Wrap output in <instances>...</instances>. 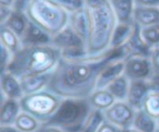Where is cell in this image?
<instances>
[{
    "label": "cell",
    "instance_id": "30",
    "mask_svg": "<svg viewBox=\"0 0 159 132\" xmlns=\"http://www.w3.org/2000/svg\"><path fill=\"white\" fill-rule=\"evenodd\" d=\"M150 59H151V63H152V68H153L152 79H159V46L153 48Z\"/></svg>",
    "mask_w": 159,
    "mask_h": 132
},
{
    "label": "cell",
    "instance_id": "31",
    "mask_svg": "<svg viewBox=\"0 0 159 132\" xmlns=\"http://www.w3.org/2000/svg\"><path fill=\"white\" fill-rule=\"evenodd\" d=\"M13 53L1 45V74L5 73L12 60Z\"/></svg>",
    "mask_w": 159,
    "mask_h": 132
},
{
    "label": "cell",
    "instance_id": "5",
    "mask_svg": "<svg viewBox=\"0 0 159 132\" xmlns=\"http://www.w3.org/2000/svg\"><path fill=\"white\" fill-rule=\"evenodd\" d=\"M93 111L89 99H63L57 112L45 124L61 128L65 132H81Z\"/></svg>",
    "mask_w": 159,
    "mask_h": 132
},
{
    "label": "cell",
    "instance_id": "1",
    "mask_svg": "<svg viewBox=\"0 0 159 132\" xmlns=\"http://www.w3.org/2000/svg\"><path fill=\"white\" fill-rule=\"evenodd\" d=\"M128 46L109 48L97 54H85L76 58H61L51 75L47 89L62 99H89L96 90L98 77L102 69L113 60L127 59L130 55Z\"/></svg>",
    "mask_w": 159,
    "mask_h": 132
},
{
    "label": "cell",
    "instance_id": "40",
    "mask_svg": "<svg viewBox=\"0 0 159 132\" xmlns=\"http://www.w3.org/2000/svg\"><path fill=\"white\" fill-rule=\"evenodd\" d=\"M156 132H159V127L157 128V131H156Z\"/></svg>",
    "mask_w": 159,
    "mask_h": 132
},
{
    "label": "cell",
    "instance_id": "22",
    "mask_svg": "<svg viewBox=\"0 0 159 132\" xmlns=\"http://www.w3.org/2000/svg\"><path fill=\"white\" fill-rule=\"evenodd\" d=\"M3 25H6L7 28H9L20 39L27 29L28 19L23 12L13 10L7 22Z\"/></svg>",
    "mask_w": 159,
    "mask_h": 132
},
{
    "label": "cell",
    "instance_id": "7",
    "mask_svg": "<svg viewBox=\"0 0 159 132\" xmlns=\"http://www.w3.org/2000/svg\"><path fill=\"white\" fill-rule=\"evenodd\" d=\"M124 75L130 80H151L153 68L150 56L141 53H131L125 60Z\"/></svg>",
    "mask_w": 159,
    "mask_h": 132
},
{
    "label": "cell",
    "instance_id": "29",
    "mask_svg": "<svg viewBox=\"0 0 159 132\" xmlns=\"http://www.w3.org/2000/svg\"><path fill=\"white\" fill-rule=\"evenodd\" d=\"M56 1L70 14L85 7L84 0H56Z\"/></svg>",
    "mask_w": 159,
    "mask_h": 132
},
{
    "label": "cell",
    "instance_id": "38",
    "mask_svg": "<svg viewBox=\"0 0 159 132\" xmlns=\"http://www.w3.org/2000/svg\"><path fill=\"white\" fill-rule=\"evenodd\" d=\"M13 4H14V0H0V6L12 7Z\"/></svg>",
    "mask_w": 159,
    "mask_h": 132
},
{
    "label": "cell",
    "instance_id": "3",
    "mask_svg": "<svg viewBox=\"0 0 159 132\" xmlns=\"http://www.w3.org/2000/svg\"><path fill=\"white\" fill-rule=\"evenodd\" d=\"M61 58V49L48 45L20 47L13 54L6 72L20 78L24 75L50 74Z\"/></svg>",
    "mask_w": 159,
    "mask_h": 132
},
{
    "label": "cell",
    "instance_id": "28",
    "mask_svg": "<svg viewBox=\"0 0 159 132\" xmlns=\"http://www.w3.org/2000/svg\"><path fill=\"white\" fill-rule=\"evenodd\" d=\"M104 120L103 113L100 110L93 109L81 132H98Z\"/></svg>",
    "mask_w": 159,
    "mask_h": 132
},
{
    "label": "cell",
    "instance_id": "17",
    "mask_svg": "<svg viewBox=\"0 0 159 132\" xmlns=\"http://www.w3.org/2000/svg\"><path fill=\"white\" fill-rule=\"evenodd\" d=\"M151 89L146 95L142 109L150 116L159 120V79H151Z\"/></svg>",
    "mask_w": 159,
    "mask_h": 132
},
{
    "label": "cell",
    "instance_id": "25",
    "mask_svg": "<svg viewBox=\"0 0 159 132\" xmlns=\"http://www.w3.org/2000/svg\"><path fill=\"white\" fill-rule=\"evenodd\" d=\"M41 125L35 117L22 111L19 114L14 123V127L20 132H36Z\"/></svg>",
    "mask_w": 159,
    "mask_h": 132
},
{
    "label": "cell",
    "instance_id": "34",
    "mask_svg": "<svg viewBox=\"0 0 159 132\" xmlns=\"http://www.w3.org/2000/svg\"><path fill=\"white\" fill-rule=\"evenodd\" d=\"M135 6L159 7V0H134Z\"/></svg>",
    "mask_w": 159,
    "mask_h": 132
},
{
    "label": "cell",
    "instance_id": "20",
    "mask_svg": "<svg viewBox=\"0 0 159 132\" xmlns=\"http://www.w3.org/2000/svg\"><path fill=\"white\" fill-rule=\"evenodd\" d=\"M69 24L86 43L89 34V22L85 7L70 14Z\"/></svg>",
    "mask_w": 159,
    "mask_h": 132
},
{
    "label": "cell",
    "instance_id": "15",
    "mask_svg": "<svg viewBox=\"0 0 159 132\" xmlns=\"http://www.w3.org/2000/svg\"><path fill=\"white\" fill-rule=\"evenodd\" d=\"M136 27L137 23L133 20L129 22L117 23L116 30L114 32L110 48L116 49L126 46L131 38L132 34H134Z\"/></svg>",
    "mask_w": 159,
    "mask_h": 132
},
{
    "label": "cell",
    "instance_id": "19",
    "mask_svg": "<svg viewBox=\"0 0 159 132\" xmlns=\"http://www.w3.org/2000/svg\"><path fill=\"white\" fill-rule=\"evenodd\" d=\"M89 102L93 109L103 112L113 106L116 102V100L110 91L104 89L95 90L89 96Z\"/></svg>",
    "mask_w": 159,
    "mask_h": 132
},
{
    "label": "cell",
    "instance_id": "26",
    "mask_svg": "<svg viewBox=\"0 0 159 132\" xmlns=\"http://www.w3.org/2000/svg\"><path fill=\"white\" fill-rule=\"evenodd\" d=\"M0 41L1 45L7 48L13 54L20 48V38L6 25H0Z\"/></svg>",
    "mask_w": 159,
    "mask_h": 132
},
{
    "label": "cell",
    "instance_id": "6",
    "mask_svg": "<svg viewBox=\"0 0 159 132\" xmlns=\"http://www.w3.org/2000/svg\"><path fill=\"white\" fill-rule=\"evenodd\" d=\"M63 99L48 89L24 95L20 100V109L35 117L42 125L47 123L59 109Z\"/></svg>",
    "mask_w": 159,
    "mask_h": 132
},
{
    "label": "cell",
    "instance_id": "24",
    "mask_svg": "<svg viewBox=\"0 0 159 132\" xmlns=\"http://www.w3.org/2000/svg\"><path fill=\"white\" fill-rule=\"evenodd\" d=\"M129 85H130V80L125 75H122L121 76L114 80L106 88V89L113 94L116 100L126 102L129 94Z\"/></svg>",
    "mask_w": 159,
    "mask_h": 132
},
{
    "label": "cell",
    "instance_id": "16",
    "mask_svg": "<svg viewBox=\"0 0 159 132\" xmlns=\"http://www.w3.org/2000/svg\"><path fill=\"white\" fill-rule=\"evenodd\" d=\"M21 112L20 101L2 98L0 109V126H14L15 120Z\"/></svg>",
    "mask_w": 159,
    "mask_h": 132
},
{
    "label": "cell",
    "instance_id": "32",
    "mask_svg": "<svg viewBox=\"0 0 159 132\" xmlns=\"http://www.w3.org/2000/svg\"><path fill=\"white\" fill-rule=\"evenodd\" d=\"M12 12H13L12 7L0 6V25H3L7 22Z\"/></svg>",
    "mask_w": 159,
    "mask_h": 132
},
{
    "label": "cell",
    "instance_id": "11",
    "mask_svg": "<svg viewBox=\"0 0 159 132\" xmlns=\"http://www.w3.org/2000/svg\"><path fill=\"white\" fill-rule=\"evenodd\" d=\"M151 89L150 80L130 81L129 94L126 102L136 111L141 110L143 101Z\"/></svg>",
    "mask_w": 159,
    "mask_h": 132
},
{
    "label": "cell",
    "instance_id": "33",
    "mask_svg": "<svg viewBox=\"0 0 159 132\" xmlns=\"http://www.w3.org/2000/svg\"><path fill=\"white\" fill-rule=\"evenodd\" d=\"M98 132H121V129L113 125L112 123L104 120V122L100 127Z\"/></svg>",
    "mask_w": 159,
    "mask_h": 132
},
{
    "label": "cell",
    "instance_id": "4",
    "mask_svg": "<svg viewBox=\"0 0 159 132\" xmlns=\"http://www.w3.org/2000/svg\"><path fill=\"white\" fill-rule=\"evenodd\" d=\"M23 13L50 37L65 28L70 20V13L56 0H29Z\"/></svg>",
    "mask_w": 159,
    "mask_h": 132
},
{
    "label": "cell",
    "instance_id": "21",
    "mask_svg": "<svg viewBox=\"0 0 159 132\" xmlns=\"http://www.w3.org/2000/svg\"><path fill=\"white\" fill-rule=\"evenodd\" d=\"M111 3L118 23L129 22L133 20L134 0H111Z\"/></svg>",
    "mask_w": 159,
    "mask_h": 132
},
{
    "label": "cell",
    "instance_id": "41",
    "mask_svg": "<svg viewBox=\"0 0 159 132\" xmlns=\"http://www.w3.org/2000/svg\"><path fill=\"white\" fill-rule=\"evenodd\" d=\"M157 124H158V127H159V120H157Z\"/></svg>",
    "mask_w": 159,
    "mask_h": 132
},
{
    "label": "cell",
    "instance_id": "8",
    "mask_svg": "<svg viewBox=\"0 0 159 132\" xmlns=\"http://www.w3.org/2000/svg\"><path fill=\"white\" fill-rule=\"evenodd\" d=\"M136 112L127 102L117 101L113 106L102 113L106 121L122 130L132 126Z\"/></svg>",
    "mask_w": 159,
    "mask_h": 132
},
{
    "label": "cell",
    "instance_id": "13",
    "mask_svg": "<svg viewBox=\"0 0 159 132\" xmlns=\"http://www.w3.org/2000/svg\"><path fill=\"white\" fill-rule=\"evenodd\" d=\"M1 92L2 98L20 101L23 96V91L18 77L8 72L1 74Z\"/></svg>",
    "mask_w": 159,
    "mask_h": 132
},
{
    "label": "cell",
    "instance_id": "27",
    "mask_svg": "<svg viewBox=\"0 0 159 132\" xmlns=\"http://www.w3.org/2000/svg\"><path fill=\"white\" fill-rule=\"evenodd\" d=\"M141 35L143 41L152 48L159 46V23L141 27Z\"/></svg>",
    "mask_w": 159,
    "mask_h": 132
},
{
    "label": "cell",
    "instance_id": "18",
    "mask_svg": "<svg viewBox=\"0 0 159 132\" xmlns=\"http://www.w3.org/2000/svg\"><path fill=\"white\" fill-rule=\"evenodd\" d=\"M132 19L141 27L158 24L159 7L135 6Z\"/></svg>",
    "mask_w": 159,
    "mask_h": 132
},
{
    "label": "cell",
    "instance_id": "10",
    "mask_svg": "<svg viewBox=\"0 0 159 132\" xmlns=\"http://www.w3.org/2000/svg\"><path fill=\"white\" fill-rule=\"evenodd\" d=\"M125 59H116L111 61L101 72L97 80V89H106L114 80L124 75Z\"/></svg>",
    "mask_w": 159,
    "mask_h": 132
},
{
    "label": "cell",
    "instance_id": "14",
    "mask_svg": "<svg viewBox=\"0 0 159 132\" xmlns=\"http://www.w3.org/2000/svg\"><path fill=\"white\" fill-rule=\"evenodd\" d=\"M50 74H44V75H24L19 78L23 94H33L38 91H41L43 89H46L50 78Z\"/></svg>",
    "mask_w": 159,
    "mask_h": 132
},
{
    "label": "cell",
    "instance_id": "36",
    "mask_svg": "<svg viewBox=\"0 0 159 132\" xmlns=\"http://www.w3.org/2000/svg\"><path fill=\"white\" fill-rule=\"evenodd\" d=\"M28 1L29 0H14V4H13V7H12L13 10L23 12Z\"/></svg>",
    "mask_w": 159,
    "mask_h": 132
},
{
    "label": "cell",
    "instance_id": "35",
    "mask_svg": "<svg viewBox=\"0 0 159 132\" xmlns=\"http://www.w3.org/2000/svg\"><path fill=\"white\" fill-rule=\"evenodd\" d=\"M36 132H65L61 128L55 126H48V125H41Z\"/></svg>",
    "mask_w": 159,
    "mask_h": 132
},
{
    "label": "cell",
    "instance_id": "12",
    "mask_svg": "<svg viewBox=\"0 0 159 132\" xmlns=\"http://www.w3.org/2000/svg\"><path fill=\"white\" fill-rule=\"evenodd\" d=\"M20 41V47L41 46L51 44V37L40 27L28 20L27 29Z\"/></svg>",
    "mask_w": 159,
    "mask_h": 132
},
{
    "label": "cell",
    "instance_id": "23",
    "mask_svg": "<svg viewBox=\"0 0 159 132\" xmlns=\"http://www.w3.org/2000/svg\"><path fill=\"white\" fill-rule=\"evenodd\" d=\"M132 127L141 132H156L158 128V124L157 120L141 109L136 112Z\"/></svg>",
    "mask_w": 159,
    "mask_h": 132
},
{
    "label": "cell",
    "instance_id": "39",
    "mask_svg": "<svg viewBox=\"0 0 159 132\" xmlns=\"http://www.w3.org/2000/svg\"><path fill=\"white\" fill-rule=\"evenodd\" d=\"M121 132H141L139 131L138 130H136L135 128H133L132 126L131 127H128V128H125V129H122Z\"/></svg>",
    "mask_w": 159,
    "mask_h": 132
},
{
    "label": "cell",
    "instance_id": "2",
    "mask_svg": "<svg viewBox=\"0 0 159 132\" xmlns=\"http://www.w3.org/2000/svg\"><path fill=\"white\" fill-rule=\"evenodd\" d=\"M88 16L89 34L86 49L97 54L110 48L114 32L118 23L111 0H84Z\"/></svg>",
    "mask_w": 159,
    "mask_h": 132
},
{
    "label": "cell",
    "instance_id": "37",
    "mask_svg": "<svg viewBox=\"0 0 159 132\" xmlns=\"http://www.w3.org/2000/svg\"><path fill=\"white\" fill-rule=\"evenodd\" d=\"M0 132H20L14 126H0Z\"/></svg>",
    "mask_w": 159,
    "mask_h": 132
},
{
    "label": "cell",
    "instance_id": "9",
    "mask_svg": "<svg viewBox=\"0 0 159 132\" xmlns=\"http://www.w3.org/2000/svg\"><path fill=\"white\" fill-rule=\"evenodd\" d=\"M51 45L61 49V51L78 48H86V43L74 31L70 24H68L56 35L51 37Z\"/></svg>",
    "mask_w": 159,
    "mask_h": 132
}]
</instances>
